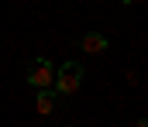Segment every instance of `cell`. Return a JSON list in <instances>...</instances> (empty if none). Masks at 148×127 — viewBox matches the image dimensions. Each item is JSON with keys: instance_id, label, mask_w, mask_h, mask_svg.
<instances>
[{"instance_id": "6da1fadb", "label": "cell", "mask_w": 148, "mask_h": 127, "mask_svg": "<svg viewBox=\"0 0 148 127\" xmlns=\"http://www.w3.org/2000/svg\"><path fill=\"white\" fill-rule=\"evenodd\" d=\"M79 86H83V65L79 62H62V65H55V83H52V89L59 93V96H73V93H79Z\"/></svg>"}, {"instance_id": "7a4b0ae2", "label": "cell", "mask_w": 148, "mask_h": 127, "mask_svg": "<svg viewBox=\"0 0 148 127\" xmlns=\"http://www.w3.org/2000/svg\"><path fill=\"white\" fill-rule=\"evenodd\" d=\"M24 76H28V83L35 86V89H48V86L55 83V65H52L48 58H35Z\"/></svg>"}, {"instance_id": "3957f363", "label": "cell", "mask_w": 148, "mask_h": 127, "mask_svg": "<svg viewBox=\"0 0 148 127\" xmlns=\"http://www.w3.org/2000/svg\"><path fill=\"white\" fill-rule=\"evenodd\" d=\"M79 48H83L86 55H100V52H107V48H110V38H107V35H100V31H86V35L79 38Z\"/></svg>"}, {"instance_id": "277c9868", "label": "cell", "mask_w": 148, "mask_h": 127, "mask_svg": "<svg viewBox=\"0 0 148 127\" xmlns=\"http://www.w3.org/2000/svg\"><path fill=\"white\" fill-rule=\"evenodd\" d=\"M35 110L41 113V117H52V113H55V89H52V86H48V89H38Z\"/></svg>"}, {"instance_id": "5b68a950", "label": "cell", "mask_w": 148, "mask_h": 127, "mask_svg": "<svg viewBox=\"0 0 148 127\" xmlns=\"http://www.w3.org/2000/svg\"><path fill=\"white\" fill-rule=\"evenodd\" d=\"M134 127H148V120H145V117H141V120H138V124H134Z\"/></svg>"}, {"instance_id": "8992f818", "label": "cell", "mask_w": 148, "mask_h": 127, "mask_svg": "<svg viewBox=\"0 0 148 127\" xmlns=\"http://www.w3.org/2000/svg\"><path fill=\"white\" fill-rule=\"evenodd\" d=\"M121 3H134V0H121Z\"/></svg>"}, {"instance_id": "52a82bcc", "label": "cell", "mask_w": 148, "mask_h": 127, "mask_svg": "<svg viewBox=\"0 0 148 127\" xmlns=\"http://www.w3.org/2000/svg\"><path fill=\"white\" fill-rule=\"evenodd\" d=\"M66 127H73V124H66Z\"/></svg>"}]
</instances>
